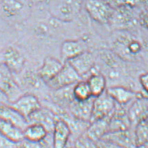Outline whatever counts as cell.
Wrapping results in <instances>:
<instances>
[{
	"instance_id": "cell-1",
	"label": "cell",
	"mask_w": 148,
	"mask_h": 148,
	"mask_svg": "<svg viewBox=\"0 0 148 148\" xmlns=\"http://www.w3.org/2000/svg\"><path fill=\"white\" fill-rule=\"evenodd\" d=\"M83 0H48L49 13L54 18L68 22L79 13Z\"/></svg>"
},
{
	"instance_id": "cell-2",
	"label": "cell",
	"mask_w": 148,
	"mask_h": 148,
	"mask_svg": "<svg viewBox=\"0 0 148 148\" xmlns=\"http://www.w3.org/2000/svg\"><path fill=\"white\" fill-rule=\"evenodd\" d=\"M85 7L90 18L101 24L111 22L114 12V8L105 0H86Z\"/></svg>"
},
{
	"instance_id": "cell-3",
	"label": "cell",
	"mask_w": 148,
	"mask_h": 148,
	"mask_svg": "<svg viewBox=\"0 0 148 148\" xmlns=\"http://www.w3.org/2000/svg\"><path fill=\"white\" fill-rule=\"evenodd\" d=\"M81 80H82V77L72 68L71 65L66 61L57 75L46 84L51 88L57 90L74 85Z\"/></svg>"
},
{
	"instance_id": "cell-4",
	"label": "cell",
	"mask_w": 148,
	"mask_h": 148,
	"mask_svg": "<svg viewBox=\"0 0 148 148\" xmlns=\"http://www.w3.org/2000/svg\"><path fill=\"white\" fill-rule=\"evenodd\" d=\"M116 106V103L107 93L106 90L100 95L94 97L90 123L95 120L111 116L115 111Z\"/></svg>"
},
{
	"instance_id": "cell-5",
	"label": "cell",
	"mask_w": 148,
	"mask_h": 148,
	"mask_svg": "<svg viewBox=\"0 0 148 148\" xmlns=\"http://www.w3.org/2000/svg\"><path fill=\"white\" fill-rule=\"evenodd\" d=\"M0 90L6 95L10 103L13 102L22 95L12 75V72L4 64H0Z\"/></svg>"
},
{
	"instance_id": "cell-6",
	"label": "cell",
	"mask_w": 148,
	"mask_h": 148,
	"mask_svg": "<svg viewBox=\"0 0 148 148\" xmlns=\"http://www.w3.org/2000/svg\"><path fill=\"white\" fill-rule=\"evenodd\" d=\"M127 116L133 129L138 123L148 118V97L138 96L131 102L127 110Z\"/></svg>"
},
{
	"instance_id": "cell-7",
	"label": "cell",
	"mask_w": 148,
	"mask_h": 148,
	"mask_svg": "<svg viewBox=\"0 0 148 148\" xmlns=\"http://www.w3.org/2000/svg\"><path fill=\"white\" fill-rule=\"evenodd\" d=\"M10 105L28 120L29 118L41 108L38 99L34 95H22Z\"/></svg>"
},
{
	"instance_id": "cell-8",
	"label": "cell",
	"mask_w": 148,
	"mask_h": 148,
	"mask_svg": "<svg viewBox=\"0 0 148 148\" xmlns=\"http://www.w3.org/2000/svg\"><path fill=\"white\" fill-rule=\"evenodd\" d=\"M114 143L125 148H137L132 128L125 130L111 131L105 134L102 138Z\"/></svg>"
},
{
	"instance_id": "cell-9",
	"label": "cell",
	"mask_w": 148,
	"mask_h": 148,
	"mask_svg": "<svg viewBox=\"0 0 148 148\" xmlns=\"http://www.w3.org/2000/svg\"><path fill=\"white\" fill-rule=\"evenodd\" d=\"M94 97L84 101L74 99L69 104L70 113L77 119L90 123Z\"/></svg>"
},
{
	"instance_id": "cell-10",
	"label": "cell",
	"mask_w": 148,
	"mask_h": 148,
	"mask_svg": "<svg viewBox=\"0 0 148 148\" xmlns=\"http://www.w3.org/2000/svg\"><path fill=\"white\" fill-rule=\"evenodd\" d=\"M68 62L82 78L88 74L95 65V59L92 54L88 51H85L71 58Z\"/></svg>"
},
{
	"instance_id": "cell-11",
	"label": "cell",
	"mask_w": 148,
	"mask_h": 148,
	"mask_svg": "<svg viewBox=\"0 0 148 148\" xmlns=\"http://www.w3.org/2000/svg\"><path fill=\"white\" fill-rule=\"evenodd\" d=\"M0 120L13 124L22 130L29 125L28 120L10 104H0Z\"/></svg>"
},
{
	"instance_id": "cell-12",
	"label": "cell",
	"mask_w": 148,
	"mask_h": 148,
	"mask_svg": "<svg viewBox=\"0 0 148 148\" xmlns=\"http://www.w3.org/2000/svg\"><path fill=\"white\" fill-rule=\"evenodd\" d=\"M110 118L111 116L90 122L84 134L95 142L102 138L105 134L110 131Z\"/></svg>"
},
{
	"instance_id": "cell-13",
	"label": "cell",
	"mask_w": 148,
	"mask_h": 148,
	"mask_svg": "<svg viewBox=\"0 0 148 148\" xmlns=\"http://www.w3.org/2000/svg\"><path fill=\"white\" fill-rule=\"evenodd\" d=\"M71 134L68 124L63 120H56L53 129L54 148H65Z\"/></svg>"
},
{
	"instance_id": "cell-14",
	"label": "cell",
	"mask_w": 148,
	"mask_h": 148,
	"mask_svg": "<svg viewBox=\"0 0 148 148\" xmlns=\"http://www.w3.org/2000/svg\"><path fill=\"white\" fill-rule=\"evenodd\" d=\"M63 64L64 63L57 58L48 56L45 58L42 65L39 70V76L43 82L47 83L57 75L63 68Z\"/></svg>"
},
{
	"instance_id": "cell-15",
	"label": "cell",
	"mask_w": 148,
	"mask_h": 148,
	"mask_svg": "<svg viewBox=\"0 0 148 148\" xmlns=\"http://www.w3.org/2000/svg\"><path fill=\"white\" fill-rule=\"evenodd\" d=\"M3 64L6 65L12 72H20L25 64V58L16 49L9 47L2 54Z\"/></svg>"
},
{
	"instance_id": "cell-16",
	"label": "cell",
	"mask_w": 148,
	"mask_h": 148,
	"mask_svg": "<svg viewBox=\"0 0 148 148\" xmlns=\"http://www.w3.org/2000/svg\"><path fill=\"white\" fill-rule=\"evenodd\" d=\"M107 93L118 105L125 106L130 104L138 95L130 89L123 86H112L106 89Z\"/></svg>"
},
{
	"instance_id": "cell-17",
	"label": "cell",
	"mask_w": 148,
	"mask_h": 148,
	"mask_svg": "<svg viewBox=\"0 0 148 148\" xmlns=\"http://www.w3.org/2000/svg\"><path fill=\"white\" fill-rule=\"evenodd\" d=\"M86 51L83 41L78 40H66L63 42L61 48V56L63 63Z\"/></svg>"
},
{
	"instance_id": "cell-18",
	"label": "cell",
	"mask_w": 148,
	"mask_h": 148,
	"mask_svg": "<svg viewBox=\"0 0 148 148\" xmlns=\"http://www.w3.org/2000/svg\"><path fill=\"white\" fill-rule=\"evenodd\" d=\"M109 128V132L125 130L132 128L126 110H124L123 108L120 109L118 106H116L115 111L110 118Z\"/></svg>"
},
{
	"instance_id": "cell-19",
	"label": "cell",
	"mask_w": 148,
	"mask_h": 148,
	"mask_svg": "<svg viewBox=\"0 0 148 148\" xmlns=\"http://www.w3.org/2000/svg\"><path fill=\"white\" fill-rule=\"evenodd\" d=\"M48 131L41 124L30 123L23 130L24 138L31 143H38L43 140Z\"/></svg>"
},
{
	"instance_id": "cell-20",
	"label": "cell",
	"mask_w": 148,
	"mask_h": 148,
	"mask_svg": "<svg viewBox=\"0 0 148 148\" xmlns=\"http://www.w3.org/2000/svg\"><path fill=\"white\" fill-rule=\"evenodd\" d=\"M0 134L15 143L24 139L23 130L13 124L0 120Z\"/></svg>"
},
{
	"instance_id": "cell-21",
	"label": "cell",
	"mask_w": 148,
	"mask_h": 148,
	"mask_svg": "<svg viewBox=\"0 0 148 148\" xmlns=\"http://www.w3.org/2000/svg\"><path fill=\"white\" fill-rule=\"evenodd\" d=\"M86 81L93 97L100 95L106 90V80L101 74H92Z\"/></svg>"
},
{
	"instance_id": "cell-22",
	"label": "cell",
	"mask_w": 148,
	"mask_h": 148,
	"mask_svg": "<svg viewBox=\"0 0 148 148\" xmlns=\"http://www.w3.org/2000/svg\"><path fill=\"white\" fill-rule=\"evenodd\" d=\"M1 7L3 13L8 18H13L21 13L26 5V0H2Z\"/></svg>"
},
{
	"instance_id": "cell-23",
	"label": "cell",
	"mask_w": 148,
	"mask_h": 148,
	"mask_svg": "<svg viewBox=\"0 0 148 148\" xmlns=\"http://www.w3.org/2000/svg\"><path fill=\"white\" fill-rule=\"evenodd\" d=\"M133 130L136 145L139 148L148 141V118L138 123Z\"/></svg>"
},
{
	"instance_id": "cell-24",
	"label": "cell",
	"mask_w": 148,
	"mask_h": 148,
	"mask_svg": "<svg viewBox=\"0 0 148 148\" xmlns=\"http://www.w3.org/2000/svg\"><path fill=\"white\" fill-rule=\"evenodd\" d=\"M28 121L30 123H38L41 124L45 127L47 130H49V128H51L53 130L54 127L55 122L50 115L47 112L42 111V109H39L34 114L29 118Z\"/></svg>"
},
{
	"instance_id": "cell-25",
	"label": "cell",
	"mask_w": 148,
	"mask_h": 148,
	"mask_svg": "<svg viewBox=\"0 0 148 148\" xmlns=\"http://www.w3.org/2000/svg\"><path fill=\"white\" fill-rule=\"evenodd\" d=\"M74 99L77 101H84L92 97V94L86 81L81 80L73 86L72 88Z\"/></svg>"
},
{
	"instance_id": "cell-26",
	"label": "cell",
	"mask_w": 148,
	"mask_h": 148,
	"mask_svg": "<svg viewBox=\"0 0 148 148\" xmlns=\"http://www.w3.org/2000/svg\"><path fill=\"white\" fill-rule=\"evenodd\" d=\"M75 148H98V147L96 142L88 137L84 133L77 139Z\"/></svg>"
},
{
	"instance_id": "cell-27",
	"label": "cell",
	"mask_w": 148,
	"mask_h": 148,
	"mask_svg": "<svg viewBox=\"0 0 148 148\" xmlns=\"http://www.w3.org/2000/svg\"><path fill=\"white\" fill-rule=\"evenodd\" d=\"M96 144H97L98 148H125L118 145L114 143L104 140V139H99L97 140Z\"/></svg>"
},
{
	"instance_id": "cell-28",
	"label": "cell",
	"mask_w": 148,
	"mask_h": 148,
	"mask_svg": "<svg viewBox=\"0 0 148 148\" xmlns=\"http://www.w3.org/2000/svg\"><path fill=\"white\" fill-rule=\"evenodd\" d=\"M16 143L8 140L0 134V148H15Z\"/></svg>"
},
{
	"instance_id": "cell-29",
	"label": "cell",
	"mask_w": 148,
	"mask_h": 148,
	"mask_svg": "<svg viewBox=\"0 0 148 148\" xmlns=\"http://www.w3.org/2000/svg\"><path fill=\"white\" fill-rule=\"evenodd\" d=\"M139 82L143 88L146 92H148V72L143 74L140 76Z\"/></svg>"
},
{
	"instance_id": "cell-30",
	"label": "cell",
	"mask_w": 148,
	"mask_h": 148,
	"mask_svg": "<svg viewBox=\"0 0 148 148\" xmlns=\"http://www.w3.org/2000/svg\"><path fill=\"white\" fill-rule=\"evenodd\" d=\"M129 49H130L131 52L135 54V53H137L138 51L140 50V45L136 42H132V43L130 44Z\"/></svg>"
},
{
	"instance_id": "cell-31",
	"label": "cell",
	"mask_w": 148,
	"mask_h": 148,
	"mask_svg": "<svg viewBox=\"0 0 148 148\" xmlns=\"http://www.w3.org/2000/svg\"><path fill=\"white\" fill-rule=\"evenodd\" d=\"M8 103H10V101L6 95L0 90V104H9Z\"/></svg>"
},
{
	"instance_id": "cell-32",
	"label": "cell",
	"mask_w": 148,
	"mask_h": 148,
	"mask_svg": "<svg viewBox=\"0 0 148 148\" xmlns=\"http://www.w3.org/2000/svg\"><path fill=\"white\" fill-rule=\"evenodd\" d=\"M141 23L145 27L148 29V11L143 13L141 16Z\"/></svg>"
},
{
	"instance_id": "cell-33",
	"label": "cell",
	"mask_w": 148,
	"mask_h": 148,
	"mask_svg": "<svg viewBox=\"0 0 148 148\" xmlns=\"http://www.w3.org/2000/svg\"><path fill=\"white\" fill-rule=\"evenodd\" d=\"M139 148H148V141L146 143H145L143 145H142L140 147H139Z\"/></svg>"
},
{
	"instance_id": "cell-34",
	"label": "cell",
	"mask_w": 148,
	"mask_h": 148,
	"mask_svg": "<svg viewBox=\"0 0 148 148\" xmlns=\"http://www.w3.org/2000/svg\"><path fill=\"white\" fill-rule=\"evenodd\" d=\"M2 1V0H0V4H1V2Z\"/></svg>"
},
{
	"instance_id": "cell-35",
	"label": "cell",
	"mask_w": 148,
	"mask_h": 148,
	"mask_svg": "<svg viewBox=\"0 0 148 148\" xmlns=\"http://www.w3.org/2000/svg\"><path fill=\"white\" fill-rule=\"evenodd\" d=\"M147 94H148V92H147Z\"/></svg>"
}]
</instances>
